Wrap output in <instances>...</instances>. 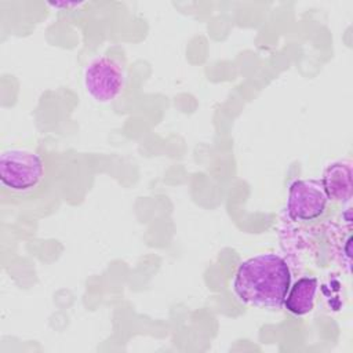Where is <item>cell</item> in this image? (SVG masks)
Listing matches in <instances>:
<instances>
[{"label":"cell","mask_w":353,"mask_h":353,"mask_svg":"<svg viewBox=\"0 0 353 353\" xmlns=\"http://www.w3.org/2000/svg\"><path fill=\"white\" fill-rule=\"evenodd\" d=\"M125 83L121 63L109 57L92 59L84 70V87L88 95L101 103H108L119 97Z\"/></svg>","instance_id":"3957f363"},{"label":"cell","mask_w":353,"mask_h":353,"mask_svg":"<svg viewBox=\"0 0 353 353\" xmlns=\"http://www.w3.org/2000/svg\"><path fill=\"white\" fill-rule=\"evenodd\" d=\"M290 285V268L276 254H261L244 261L233 280L239 301L255 307H281Z\"/></svg>","instance_id":"6da1fadb"},{"label":"cell","mask_w":353,"mask_h":353,"mask_svg":"<svg viewBox=\"0 0 353 353\" xmlns=\"http://www.w3.org/2000/svg\"><path fill=\"white\" fill-rule=\"evenodd\" d=\"M321 183L328 200L335 203L350 201L352 197V161L339 160L330 164L323 175Z\"/></svg>","instance_id":"5b68a950"},{"label":"cell","mask_w":353,"mask_h":353,"mask_svg":"<svg viewBox=\"0 0 353 353\" xmlns=\"http://www.w3.org/2000/svg\"><path fill=\"white\" fill-rule=\"evenodd\" d=\"M328 196L319 179H299L290 186L287 214L294 222H310L321 218L328 207Z\"/></svg>","instance_id":"277c9868"},{"label":"cell","mask_w":353,"mask_h":353,"mask_svg":"<svg viewBox=\"0 0 353 353\" xmlns=\"http://www.w3.org/2000/svg\"><path fill=\"white\" fill-rule=\"evenodd\" d=\"M84 3H48L50 7L52 8H62V10H69V8H79L80 6H83Z\"/></svg>","instance_id":"52a82bcc"},{"label":"cell","mask_w":353,"mask_h":353,"mask_svg":"<svg viewBox=\"0 0 353 353\" xmlns=\"http://www.w3.org/2000/svg\"><path fill=\"white\" fill-rule=\"evenodd\" d=\"M317 292V280L314 277L299 279L284 299V305L295 316H303L313 310Z\"/></svg>","instance_id":"8992f818"},{"label":"cell","mask_w":353,"mask_h":353,"mask_svg":"<svg viewBox=\"0 0 353 353\" xmlns=\"http://www.w3.org/2000/svg\"><path fill=\"white\" fill-rule=\"evenodd\" d=\"M46 164L40 154L29 149L10 148L0 154V183L11 196L33 194L43 183Z\"/></svg>","instance_id":"7a4b0ae2"}]
</instances>
